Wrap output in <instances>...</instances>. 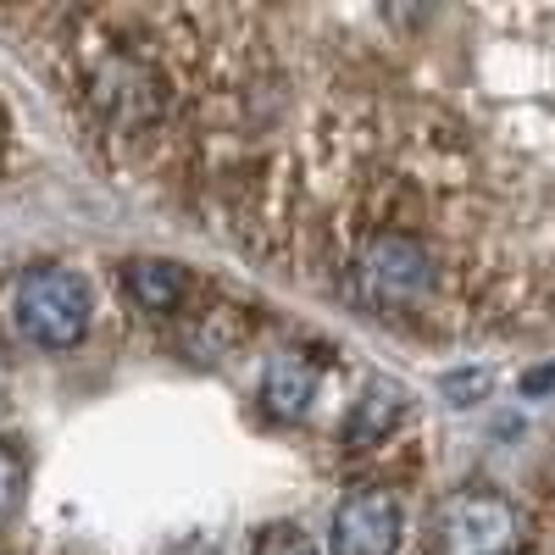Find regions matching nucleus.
<instances>
[{
	"label": "nucleus",
	"mask_w": 555,
	"mask_h": 555,
	"mask_svg": "<svg viewBox=\"0 0 555 555\" xmlns=\"http://www.w3.org/2000/svg\"><path fill=\"white\" fill-rule=\"evenodd\" d=\"M7 317L28 345L73 350L89 334L95 295H89V284L73 267H28V272H17V284L7 295Z\"/></svg>",
	"instance_id": "obj_1"
},
{
	"label": "nucleus",
	"mask_w": 555,
	"mask_h": 555,
	"mask_svg": "<svg viewBox=\"0 0 555 555\" xmlns=\"http://www.w3.org/2000/svg\"><path fill=\"white\" fill-rule=\"evenodd\" d=\"M356 278H361V295L373 311L384 317H400V311H416L434 289V256L423 250L416 234H400V228H384L361 245L356 256Z\"/></svg>",
	"instance_id": "obj_2"
},
{
	"label": "nucleus",
	"mask_w": 555,
	"mask_h": 555,
	"mask_svg": "<svg viewBox=\"0 0 555 555\" xmlns=\"http://www.w3.org/2000/svg\"><path fill=\"white\" fill-rule=\"evenodd\" d=\"M517 512L494 489H461L439 512V550L444 555H512L517 550Z\"/></svg>",
	"instance_id": "obj_3"
},
{
	"label": "nucleus",
	"mask_w": 555,
	"mask_h": 555,
	"mask_svg": "<svg viewBox=\"0 0 555 555\" xmlns=\"http://www.w3.org/2000/svg\"><path fill=\"white\" fill-rule=\"evenodd\" d=\"M400 528H405L400 500L389 489H378V483H361V489H350L339 500L328 544H334V555H395Z\"/></svg>",
	"instance_id": "obj_4"
},
{
	"label": "nucleus",
	"mask_w": 555,
	"mask_h": 555,
	"mask_svg": "<svg viewBox=\"0 0 555 555\" xmlns=\"http://www.w3.org/2000/svg\"><path fill=\"white\" fill-rule=\"evenodd\" d=\"M261 405H267V416H278V423L311 416V405H317V361L295 345L272 350L267 373H261Z\"/></svg>",
	"instance_id": "obj_5"
},
{
	"label": "nucleus",
	"mask_w": 555,
	"mask_h": 555,
	"mask_svg": "<svg viewBox=\"0 0 555 555\" xmlns=\"http://www.w3.org/2000/svg\"><path fill=\"white\" fill-rule=\"evenodd\" d=\"M405 384H395V378H373L361 389V400H356V411H350V428H345V439L356 444V450H366V444H378V439H389L395 428H400V416H405Z\"/></svg>",
	"instance_id": "obj_6"
},
{
	"label": "nucleus",
	"mask_w": 555,
	"mask_h": 555,
	"mask_svg": "<svg viewBox=\"0 0 555 555\" xmlns=\"http://www.w3.org/2000/svg\"><path fill=\"white\" fill-rule=\"evenodd\" d=\"M122 284H128V295L145 306L151 317H167L183 300V267L178 261H128Z\"/></svg>",
	"instance_id": "obj_7"
},
{
	"label": "nucleus",
	"mask_w": 555,
	"mask_h": 555,
	"mask_svg": "<svg viewBox=\"0 0 555 555\" xmlns=\"http://www.w3.org/2000/svg\"><path fill=\"white\" fill-rule=\"evenodd\" d=\"M250 555H317V544L295 522H272V528H261V539H256Z\"/></svg>",
	"instance_id": "obj_8"
},
{
	"label": "nucleus",
	"mask_w": 555,
	"mask_h": 555,
	"mask_svg": "<svg viewBox=\"0 0 555 555\" xmlns=\"http://www.w3.org/2000/svg\"><path fill=\"white\" fill-rule=\"evenodd\" d=\"M17 500H23V467L12 450H0V517H12Z\"/></svg>",
	"instance_id": "obj_9"
},
{
	"label": "nucleus",
	"mask_w": 555,
	"mask_h": 555,
	"mask_svg": "<svg viewBox=\"0 0 555 555\" xmlns=\"http://www.w3.org/2000/svg\"><path fill=\"white\" fill-rule=\"evenodd\" d=\"M550 389H555V361H550V366H539V373H528V378H522V395H550Z\"/></svg>",
	"instance_id": "obj_10"
}]
</instances>
